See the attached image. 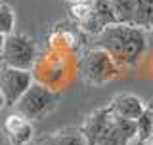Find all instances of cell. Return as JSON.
Here are the masks:
<instances>
[{
	"label": "cell",
	"mask_w": 153,
	"mask_h": 145,
	"mask_svg": "<svg viewBox=\"0 0 153 145\" xmlns=\"http://www.w3.org/2000/svg\"><path fill=\"white\" fill-rule=\"evenodd\" d=\"M100 48H103L121 69H130L142 59L147 48V31L136 25L113 23L96 36Z\"/></svg>",
	"instance_id": "cell-1"
},
{
	"label": "cell",
	"mask_w": 153,
	"mask_h": 145,
	"mask_svg": "<svg viewBox=\"0 0 153 145\" xmlns=\"http://www.w3.org/2000/svg\"><path fill=\"white\" fill-rule=\"evenodd\" d=\"M57 105V94L52 88L40 84V82H33L31 88L19 98V101L13 105L16 113L23 115L27 120L36 122V120L46 118Z\"/></svg>",
	"instance_id": "cell-2"
},
{
	"label": "cell",
	"mask_w": 153,
	"mask_h": 145,
	"mask_svg": "<svg viewBox=\"0 0 153 145\" xmlns=\"http://www.w3.org/2000/svg\"><path fill=\"white\" fill-rule=\"evenodd\" d=\"M119 72H121V67L115 63V59L103 48L96 46L82 55V61H80V76L88 84H96V86L105 84V82L113 80Z\"/></svg>",
	"instance_id": "cell-3"
},
{
	"label": "cell",
	"mask_w": 153,
	"mask_h": 145,
	"mask_svg": "<svg viewBox=\"0 0 153 145\" xmlns=\"http://www.w3.org/2000/svg\"><path fill=\"white\" fill-rule=\"evenodd\" d=\"M0 59L4 61L6 67L31 71L36 63V44H35V40L27 35H17V33L8 35Z\"/></svg>",
	"instance_id": "cell-4"
},
{
	"label": "cell",
	"mask_w": 153,
	"mask_h": 145,
	"mask_svg": "<svg viewBox=\"0 0 153 145\" xmlns=\"http://www.w3.org/2000/svg\"><path fill=\"white\" fill-rule=\"evenodd\" d=\"M33 82H35V76L31 71L4 65L0 69V92L6 99V107H13L19 101V98L31 88Z\"/></svg>",
	"instance_id": "cell-5"
},
{
	"label": "cell",
	"mask_w": 153,
	"mask_h": 145,
	"mask_svg": "<svg viewBox=\"0 0 153 145\" xmlns=\"http://www.w3.org/2000/svg\"><path fill=\"white\" fill-rule=\"evenodd\" d=\"M134 141H136V120L121 118L111 113L94 145H134Z\"/></svg>",
	"instance_id": "cell-6"
},
{
	"label": "cell",
	"mask_w": 153,
	"mask_h": 145,
	"mask_svg": "<svg viewBox=\"0 0 153 145\" xmlns=\"http://www.w3.org/2000/svg\"><path fill=\"white\" fill-rule=\"evenodd\" d=\"M117 23V16H115V10L111 0H94V6L90 16L84 19L82 23H79L80 29L86 35L98 36L100 33H103L109 25Z\"/></svg>",
	"instance_id": "cell-7"
},
{
	"label": "cell",
	"mask_w": 153,
	"mask_h": 145,
	"mask_svg": "<svg viewBox=\"0 0 153 145\" xmlns=\"http://www.w3.org/2000/svg\"><path fill=\"white\" fill-rule=\"evenodd\" d=\"M4 134L10 145H31L35 139V126L31 120L13 111L4 120Z\"/></svg>",
	"instance_id": "cell-8"
},
{
	"label": "cell",
	"mask_w": 153,
	"mask_h": 145,
	"mask_svg": "<svg viewBox=\"0 0 153 145\" xmlns=\"http://www.w3.org/2000/svg\"><path fill=\"white\" fill-rule=\"evenodd\" d=\"M109 107H111V111L117 115V117H121V118L138 120L142 117V113L146 111V103H143L136 94L123 92V94H117L111 99Z\"/></svg>",
	"instance_id": "cell-9"
},
{
	"label": "cell",
	"mask_w": 153,
	"mask_h": 145,
	"mask_svg": "<svg viewBox=\"0 0 153 145\" xmlns=\"http://www.w3.org/2000/svg\"><path fill=\"white\" fill-rule=\"evenodd\" d=\"M38 145H88L82 128L67 126L48 134L38 141Z\"/></svg>",
	"instance_id": "cell-10"
},
{
	"label": "cell",
	"mask_w": 153,
	"mask_h": 145,
	"mask_svg": "<svg viewBox=\"0 0 153 145\" xmlns=\"http://www.w3.org/2000/svg\"><path fill=\"white\" fill-rule=\"evenodd\" d=\"M153 17V0H136V8H134V23L132 25L142 27L147 31Z\"/></svg>",
	"instance_id": "cell-11"
},
{
	"label": "cell",
	"mask_w": 153,
	"mask_h": 145,
	"mask_svg": "<svg viewBox=\"0 0 153 145\" xmlns=\"http://www.w3.org/2000/svg\"><path fill=\"white\" fill-rule=\"evenodd\" d=\"M117 23L124 25H132L134 23V8H136V0H111Z\"/></svg>",
	"instance_id": "cell-12"
},
{
	"label": "cell",
	"mask_w": 153,
	"mask_h": 145,
	"mask_svg": "<svg viewBox=\"0 0 153 145\" xmlns=\"http://www.w3.org/2000/svg\"><path fill=\"white\" fill-rule=\"evenodd\" d=\"M16 29V12L6 2H0V33L2 35H12Z\"/></svg>",
	"instance_id": "cell-13"
},
{
	"label": "cell",
	"mask_w": 153,
	"mask_h": 145,
	"mask_svg": "<svg viewBox=\"0 0 153 145\" xmlns=\"http://www.w3.org/2000/svg\"><path fill=\"white\" fill-rule=\"evenodd\" d=\"M92 6H94V0H82V2L71 4V16H73L79 23H82L84 19L90 16V12H92Z\"/></svg>",
	"instance_id": "cell-14"
},
{
	"label": "cell",
	"mask_w": 153,
	"mask_h": 145,
	"mask_svg": "<svg viewBox=\"0 0 153 145\" xmlns=\"http://www.w3.org/2000/svg\"><path fill=\"white\" fill-rule=\"evenodd\" d=\"M4 44H6V35L0 33V55H2V52H4Z\"/></svg>",
	"instance_id": "cell-15"
},
{
	"label": "cell",
	"mask_w": 153,
	"mask_h": 145,
	"mask_svg": "<svg viewBox=\"0 0 153 145\" xmlns=\"http://www.w3.org/2000/svg\"><path fill=\"white\" fill-rule=\"evenodd\" d=\"M4 107H6V99H4V95H2V92H0V111H2Z\"/></svg>",
	"instance_id": "cell-16"
},
{
	"label": "cell",
	"mask_w": 153,
	"mask_h": 145,
	"mask_svg": "<svg viewBox=\"0 0 153 145\" xmlns=\"http://www.w3.org/2000/svg\"><path fill=\"white\" fill-rule=\"evenodd\" d=\"M146 107L149 109V111H151V115H153V101H149V103H146ZM151 143H153V141H151Z\"/></svg>",
	"instance_id": "cell-17"
},
{
	"label": "cell",
	"mask_w": 153,
	"mask_h": 145,
	"mask_svg": "<svg viewBox=\"0 0 153 145\" xmlns=\"http://www.w3.org/2000/svg\"><path fill=\"white\" fill-rule=\"evenodd\" d=\"M147 33H151V35H153V17H151V23H149V27H147Z\"/></svg>",
	"instance_id": "cell-18"
},
{
	"label": "cell",
	"mask_w": 153,
	"mask_h": 145,
	"mask_svg": "<svg viewBox=\"0 0 153 145\" xmlns=\"http://www.w3.org/2000/svg\"><path fill=\"white\" fill-rule=\"evenodd\" d=\"M69 4H76V2H82V0H67Z\"/></svg>",
	"instance_id": "cell-19"
},
{
	"label": "cell",
	"mask_w": 153,
	"mask_h": 145,
	"mask_svg": "<svg viewBox=\"0 0 153 145\" xmlns=\"http://www.w3.org/2000/svg\"><path fill=\"white\" fill-rule=\"evenodd\" d=\"M146 145H153V143H146Z\"/></svg>",
	"instance_id": "cell-20"
}]
</instances>
